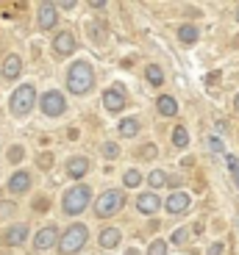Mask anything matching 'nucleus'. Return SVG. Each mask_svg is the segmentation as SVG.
Masks as SVG:
<instances>
[{"mask_svg": "<svg viewBox=\"0 0 239 255\" xmlns=\"http://www.w3.org/2000/svg\"><path fill=\"white\" fill-rule=\"evenodd\" d=\"M92 86H95V70L86 61H75L67 70V89L72 95H86Z\"/></svg>", "mask_w": 239, "mask_h": 255, "instance_id": "obj_1", "label": "nucleus"}, {"mask_svg": "<svg viewBox=\"0 0 239 255\" xmlns=\"http://www.w3.org/2000/svg\"><path fill=\"white\" fill-rule=\"evenodd\" d=\"M89 200H92V189H89V186H84V183H78V186H72V189L64 191L61 208H64L67 217H78V214L89 205Z\"/></svg>", "mask_w": 239, "mask_h": 255, "instance_id": "obj_2", "label": "nucleus"}, {"mask_svg": "<svg viewBox=\"0 0 239 255\" xmlns=\"http://www.w3.org/2000/svg\"><path fill=\"white\" fill-rule=\"evenodd\" d=\"M86 236H89L86 225H81V222L70 225V228L64 230V236H58V253L61 255H75L78 250L86 244Z\"/></svg>", "mask_w": 239, "mask_h": 255, "instance_id": "obj_3", "label": "nucleus"}, {"mask_svg": "<svg viewBox=\"0 0 239 255\" xmlns=\"http://www.w3.org/2000/svg\"><path fill=\"white\" fill-rule=\"evenodd\" d=\"M123 203H125V197H123V191H120V189L103 191V194L95 200V217H100V219L114 217L117 211L123 208Z\"/></svg>", "mask_w": 239, "mask_h": 255, "instance_id": "obj_4", "label": "nucleus"}, {"mask_svg": "<svg viewBox=\"0 0 239 255\" xmlns=\"http://www.w3.org/2000/svg\"><path fill=\"white\" fill-rule=\"evenodd\" d=\"M33 103H36V89H33L31 83H22V86H19V89L11 95L8 109H11L14 117H25L28 111L33 109Z\"/></svg>", "mask_w": 239, "mask_h": 255, "instance_id": "obj_5", "label": "nucleus"}, {"mask_svg": "<svg viewBox=\"0 0 239 255\" xmlns=\"http://www.w3.org/2000/svg\"><path fill=\"white\" fill-rule=\"evenodd\" d=\"M39 109L45 117H61L67 111V103H64V95L61 92H45L42 100H39Z\"/></svg>", "mask_w": 239, "mask_h": 255, "instance_id": "obj_6", "label": "nucleus"}, {"mask_svg": "<svg viewBox=\"0 0 239 255\" xmlns=\"http://www.w3.org/2000/svg\"><path fill=\"white\" fill-rule=\"evenodd\" d=\"M75 36L70 31H61L53 36V53H58V56H70V53H75Z\"/></svg>", "mask_w": 239, "mask_h": 255, "instance_id": "obj_7", "label": "nucleus"}, {"mask_svg": "<svg viewBox=\"0 0 239 255\" xmlns=\"http://www.w3.org/2000/svg\"><path fill=\"white\" fill-rule=\"evenodd\" d=\"M28 233H31V230H28V225H22V222L11 225V228L3 233V244H6V247H19V244H25Z\"/></svg>", "mask_w": 239, "mask_h": 255, "instance_id": "obj_8", "label": "nucleus"}, {"mask_svg": "<svg viewBox=\"0 0 239 255\" xmlns=\"http://www.w3.org/2000/svg\"><path fill=\"white\" fill-rule=\"evenodd\" d=\"M58 242V230H56V225H47V228H42L36 233V239H33V247L42 253V250H50L53 244Z\"/></svg>", "mask_w": 239, "mask_h": 255, "instance_id": "obj_9", "label": "nucleus"}, {"mask_svg": "<svg viewBox=\"0 0 239 255\" xmlns=\"http://www.w3.org/2000/svg\"><path fill=\"white\" fill-rule=\"evenodd\" d=\"M103 106H106V111H111V114L123 111V109H125V95H123V89H120V86H117V89H106V92H103Z\"/></svg>", "mask_w": 239, "mask_h": 255, "instance_id": "obj_10", "label": "nucleus"}, {"mask_svg": "<svg viewBox=\"0 0 239 255\" xmlns=\"http://www.w3.org/2000/svg\"><path fill=\"white\" fill-rule=\"evenodd\" d=\"M56 22H58V6L42 3V6H39V28H42V31H50Z\"/></svg>", "mask_w": 239, "mask_h": 255, "instance_id": "obj_11", "label": "nucleus"}, {"mask_svg": "<svg viewBox=\"0 0 239 255\" xmlns=\"http://www.w3.org/2000/svg\"><path fill=\"white\" fill-rule=\"evenodd\" d=\"M28 189H31V172L17 169V172L8 178V191H11V194H25Z\"/></svg>", "mask_w": 239, "mask_h": 255, "instance_id": "obj_12", "label": "nucleus"}, {"mask_svg": "<svg viewBox=\"0 0 239 255\" xmlns=\"http://www.w3.org/2000/svg\"><path fill=\"white\" fill-rule=\"evenodd\" d=\"M19 72H22V58H19L17 53H11V56L3 61V67H0V75L6 78V81H17Z\"/></svg>", "mask_w": 239, "mask_h": 255, "instance_id": "obj_13", "label": "nucleus"}, {"mask_svg": "<svg viewBox=\"0 0 239 255\" xmlns=\"http://www.w3.org/2000/svg\"><path fill=\"white\" fill-rule=\"evenodd\" d=\"M159 205H162V200H159V194H156V191H145V194H139V197H136V208L142 211V214H156V211H159Z\"/></svg>", "mask_w": 239, "mask_h": 255, "instance_id": "obj_14", "label": "nucleus"}, {"mask_svg": "<svg viewBox=\"0 0 239 255\" xmlns=\"http://www.w3.org/2000/svg\"><path fill=\"white\" fill-rule=\"evenodd\" d=\"M164 205H167L170 214H184V211L189 208V194H187V191H173Z\"/></svg>", "mask_w": 239, "mask_h": 255, "instance_id": "obj_15", "label": "nucleus"}, {"mask_svg": "<svg viewBox=\"0 0 239 255\" xmlns=\"http://www.w3.org/2000/svg\"><path fill=\"white\" fill-rule=\"evenodd\" d=\"M89 172V158H84V155H75V158L67 161V175L70 178H84V175Z\"/></svg>", "mask_w": 239, "mask_h": 255, "instance_id": "obj_16", "label": "nucleus"}, {"mask_svg": "<svg viewBox=\"0 0 239 255\" xmlns=\"http://www.w3.org/2000/svg\"><path fill=\"white\" fill-rule=\"evenodd\" d=\"M156 109H159V114H162V117H175V114H178V103H175V97L162 95L159 100H156Z\"/></svg>", "mask_w": 239, "mask_h": 255, "instance_id": "obj_17", "label": "nucleus"}, {"mask_svg": "<svg viewBox=\"0 0 239 255\" xmlns=\"http://www.w3.org/2000/svg\"><path fill=\"white\" fill-rule=\"evenodd\" d=\"M120 230L117 228H106V230H100V247H106V250H114L117 244H120Z\"/></svg>", "mask_w": 239, "mask_h": 255, "instance_id": "obj_18", "label": "nucleus"}, {"mask_svg": "<svg viewBox=\"0 0 239 255\" xmlns=\"http://www.w3.org/2000/svg\"><path fill=\"white\" fill-rule=\"evenodd\" d=\"M198 36H201L198 25H189V22H187V25H181V28H178V39H181L184 45H192V42H195Z\"/></svg>", "mask_w": 239, "mask_h": 255, "instance_id": "obj_19", "label": "nucleus"}, {"mask_svg": "<svg viewBox=\"0 0 239 255\" xmlns=\"http://www.w3.org/2000/svg\"><path fill=\"white\" fill-rule=\"evenodd\" d=\"M145 78H148L150 86H162V83H164V72H162L159 64H150L148 70H145Z\"/></svg>", "mask_w": 239, "mask_h": 255, "instance_id": "obj_20", "label": "nucleus"}, {"mask_svg": "<svg viewBox=\"0 0 239 255\" xmlns=\"http://www.w3.org/2000/svg\"><path fill=\"white\" fill-rule=\"evenodd\" d=\"M136 133H139V120L131 117V120L120 122V136H136Z\"/></svg>", "mask_w": 239, "mask_h": 255, "instance_id": "obj_21", "label": "nucleus"}, {"mask_svg": "<svg viewBox=\"0 0 239 255\" xmlns=\"http://www.w3.org/2000/svg\"><path fill=\"white\" fill-rule=\"evenodd\" d=\"M148 183H150V191H156V189H162V186L167 183V175H164L162 169H153V172L148 175Z\"/></svg>", "mask_w": 239, "mask_h": 255, "instance_id": "obj_22", "label": "nucleus"}, {"mask_svg": "<svg viewBox=\"0 0 239 255\" xmlns=\"http://www.w3.org/2000/svg\"><path fill=\"white\" fill-rule=\"evenodd\" d=\"M173 144H175V147H187V144H189V133H187V128H184V125H175V130H173Z\"/></svg>", "mask_w": 239, "mask_h": 255, "instance_id": "obj_23", "label": "nucleus"}, {"mask_svg": "<svg viewBox=\"0 0 239 255\" xmlns=\"http://www.w3.org/2000/svg\"><path fill=\"white\" fill-rule=\"evenodd\" d=\"M123 183L128 186V189H136V186L142 183V175L136 172V169H128V172L123 175Z\"/></svg>", "mask_w": 239, "mask_h": 255, "instance_id": "obj_24", "label": "nucleus"}, {"mask_svg": "<svg viewBox=\"0 0 239 255\" xmlns=\"http://www.w3.org/2000/svg\"><path fill=\"white\" fill-rule=\"evenodd\" d=\"M170 242H173L175 247H184V244L189 242V230H187V228H181V230H175L173 236H170Z\"/></svg>", "mask_w": 239, "mask_h": 255, "instance_id": "obj_25", "label": "nucleus"}, {"mask_svg": "<svg viewBox=\"0 0 239 255\" xmlns=\"http://www.w3.org/2000/svg\"><path fill=\"white\" fill-rule=\"evenodd\" d=\"M148 255H167V244H164V242H159V239H156V242H150Z\"/></svg>", "mask_w": 239, "mask_h": 255, "instance_id": "obj_26", "label": "nucleus"}, {"mask_svg": "<svg viewBox=\"0 0 239 255\" xmlns=\"http://www.w3.org/2000/svg\"><path fill=\"white\" fill-rule=\"evenodd\" d=\"M100 153H103L106 158H117V155H120V147H117L114 141H106V144L100 147Z\"/></svg>", "mask_w": 239, "mask_h": 255, "instance_id": "obj_27", "label": "nucleus"}, {"mask_svg": "<svg viewBox=\"0 0 239 255\" xmlns=\"http://www.w3.org/2000/svg\"><path fill=\"white\" fill-rule=\"evenodd\" d=\"M228 169H231V175H234V183L239 186V158L237 155H228Z\"/></svg>", "mask_w": 239, "mask_h": 255, "instance_id": "obj_28", "label": "nucleus"}, {"mask_svg": "<svg viewBox=\"0 0 239 255\" xmlns=\"http://www.w3.org/2000/svg\"><path fill=\"white\" fill-rule=\"evenodd\" d=\"M89 33H92V39H95L97 45H100V42L106 39V31H103L100 25H89Z\"/></svg>", "mask_w": 239, "mask_h": 255, "instance_id": "obj_29", "label": "nucleus"}, {"mask_svg": "<svg viewBox=\"0 0 239 255\" xmlns=\"http://www.w3.org/2000/svg\"><path fill=\"white\" fill-rule=\"evenodd\" d=\"M14 211H17V208H14V203H0V219H3V217H11Z\"/></svg>", "mask_w": 239, "mask_h": 255, "instance_id": "obj_30", "label": "nucleus"}, {"mask_svg": "<svg viewBox=\"0 0 239 255\" xmlns=\"http://www.w3.org/2000/svg\"><path fill=\"white\" fill-rule=\"evenodd\" d=\"M223 250H226V247H223L220 242H214L212 247H209V253H206V255H223Z\"/></svg>", "mask_w": 239, "mask_h": 255, "instance_id": "obj_31", "label": "nucleus"}, {"mask_svg": "<svg viewBox=\"0 0 239 255\" xmlns=\"http://www.w3.org/2000/svg\"><path fill=\"white\" fill-rule=\"evenodd\" d=\"M22 155H25V153H22V147H14L11 153H8V158H11V161H19Z\"/></svg>", "mask_w": 239, "mask_h": 255, "instance_id": "obj_32", "label": "nucleus"}, {"mask_svg": "<svg viewBox=\"0 0 239 255\" xmlns=\"http://www.w3.org/2000/svg\"><path fill=\"white\" fill-rule=\"evenodd\" d=\"M145 150H142V155L148 158V155H156V144H142Z\"/></svg>", "mask_w": 239, "mask_h": 255, "instance_id": "obj_33", "label": "nucleus"}, {"mask_svg": "<svg viewBox=\"0 0 239 255\" xmlns=\"http://www.w3.org/2000/svg\"><path fill=\"white\" fill-rule=\"evenodd\" d=\"M50 155H39V166H50Z\"/></svg>", "mask_w": 239, "mask_h": 255, "instance_id": "obj_34", "label": "nucleus"}, {"mask_svg": "<svg viewBox=\"0 0 239 255\" xmlns=\"http://www.w3.org/2000/svg\"><path fill=\"white\" fill-rule=\"evenodd\" d=\"M209 144H212V150H223V141H217V139H209Z\"/></svg>", "mask_w": 239, "mask_h": 255, "instance_id": "obj_35", "label": "nucleus"}, {"mask_svg": "<svg viewBox=\"0 0 239 255\" xmlns=\"http://www.w3.org/2000/svg\"><path fill=\"white\" fill-rule=\"evenodd\" d=\"M234 109H237V111H239V95H237V97H234Z\"/></svg>", "mask_w": 239, "mask_h": 255, "instance_id": "obj_36", "label": "nucleus"}, {"mask_svg": "<svg viewBox=\"0 0 239 255\" xmlns=\"http://www.w3.org/2000/svg\"><path fill=\"white\" fill-rule=\"evenodd\" d=\"M125 255H139V253H136V250H128V253H125Z\"/></svg>", "mask_w": 239, "mask_h": 255, "instance_id": "obj_37", "label": "nucleus"}, {"mask_svg": "<svg viewBox=\"0 0 239 255\" xmlns=\"http://www.w3.org/2000/svg\"><path fill=\"white\" fill-rule=\"evenodd\" d=\"M237 19H239V8H237Z\"/></svg>", "mask_w": 239, "mask_h": 255, "instance_id": "obj_38", "label": "nucleus"}]
</instances>
